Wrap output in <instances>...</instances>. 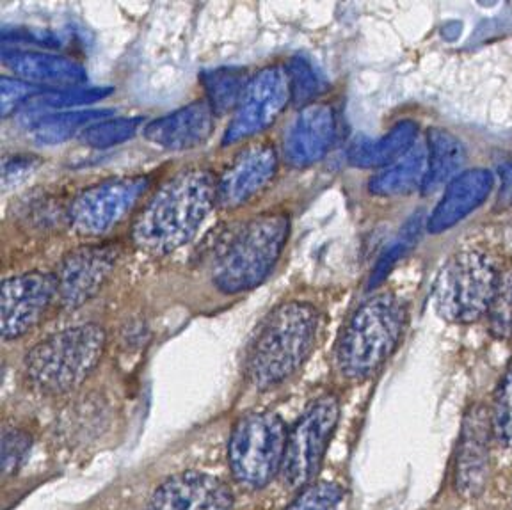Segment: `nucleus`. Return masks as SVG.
Instances as JSON below:
<instances>
[{
    "instance_id": "5701e85b",
    "label": "nucleus",
    "mask_w": 512,
    "mask_h": 510,
    "mask_svg": "<svg viewBox=\"0 0 512 510\" xmlns=\"http://www.w3.org/2000/svg\"><path fill=\"white\" fill-rule=\"evenodd\" d=\"M107 118H111L109 109H73L45 114L29 127L31 137L36 143L41 146H56L80 136L86 128Z\"/></svg>"
},
{
    "instance_id": "0eeeda50",
    "label": "nucleus",
    "mask_w": 512,
    "mask_h": 510,
    "mask_svg": "<svg viewBox=\"0 0 512 510\" xmlns=\"http://www.w3.org/2000/svg\"><path fill=\"white\" fill-rule=\"evenodd\" d=\"M288 431L280 416L260 411L239 418L228 443V466L240 487L260 491L280 477Z\"/></svg>"
},
{
    "instance_id": "a211bd4d",
    "label": "nucleus",
    "mask_w": 512,
    "mask_h": 510,
    "mask_svg": "<svg viewBox=\"0 0 512 510\" xmlns=\"http://www.w3.org/2000/svg\"><path fill=\"white\" fill-rule=\"evenodd\" d=\"M495 178L488 169L475 168L463 171L445 187V192L427 219V230L443 233L472 216L473 212L488 200L493 191Z\"/></svg>"
},
{
    "instance_id": "b1692460",
    "label": "nucleus",
    "mask_w": 512,
    "mask_h": 510,
    "mask_svg": "<svg viewBox=\"0 0 512 510\" xmlns=\"http://www.w3.org/2000/svg\"><path fill=\"white\" fill-rule=\"evenodd\" d=\"M112 93V88H96V86H77V88L52 89L31 98L22 107V120L27 127L41 116L52 112L73 111L75 107H89Z\"/></svg>"
},
{
    "instance_id": "2f4dec72",
    "label": "nucleus",
    "mask_w": 512,
    "mask_h": 510,
    "mask_svg": "<svg viewBox=\"0 0 512 510\" xmlns=\"http://www.w3.org/2000/svg\"><path fill=\"white\" fill-rule=\"evenodd\" d=\"M36 95H40L38 86H32L29 82L16 77H2L0 80L2 118H8L11 114L22 111V107Z\"/></svg>"
},
{
    "instance_id": "7ed1b4c3",
    "label": "nucleus",
    "mask_w": 512,
    "mask_h": 510,
    "mask_svg": "<svg viewBox=\"0 0 512 510\" xmlns=\"http://www.w3.org/2000/svg\"><path fill=\"white\" fill-rule=\"evenodd\" d=\"M319 326V311L312 304H280L265 320L249 352V384L267 391L290 379L315 349Z\"/></svg>"
},
{
    "instance_id": "9d476101",
    "label": "nucleus",
    "mask_w": 512,
    "mask_h": 510,
    "mask_svg": "<svg viewBox=\"0 0 512 510\" xmlns=\"http://www.w3.org/2000/svg\"><path fill=\"white\" fill-rule=\"evenodd\" d=\"M292 100L287 68L267 66L249 80L223 136L224 146L262 134L280 118Z\"/></svg>"
},
{
    "instance_id": "2eb2a0df",
    "label": "nucleus",
    "mask_w": 512,
    "mask_h": 510,
    "mask_svg": "<svg viewBox=\"0 0 512 510\" xmlns=\"http://www.w3.org/2000/svg\"><path fill=\"white\" fill-rule=\"evenodd\" d=\"M144 510H233V493L214 475L184 471L164 480Z\"/></svg>"
},
{
    "instance_id": "72a5a7b5",
    "label": "nucleus",
    "mask_w": 512,
    "mask_h": 510,
    "mask_svg": "<svg viewBox=\"0 0 512 510\" xmlns=\"http://www.w3.org/2000/svg\"><path fill=\"white\" fill-rule=\"evenodd\" d=\"M40 166V160L32 155H15L8 157L2 164V185L4 189H11L22 184L34 169Z\"/></svg>"
},
{
    "instance_id": "f8f14e48",
    "label": "nucleus",
    "mask_w": 512,
    "mask_h": 510,
    "mask_svg": "<svg viewBox=\"0 0 512 510\" xmlns=\"http://www.w3.org/2000/svg\"><path fill=\"white\" fill-rule=\"evenodd\" d=\"M493 439L488 407H470L461 425L454 464V486L464 500H477L488 487Z\"/></svg>"
},
{
    "instance_id": "c756f323",
    "label": "nucleus",
    "mask_w": 512,
    "mask_h": 510,
    "mask_svg": "<svg viewBox=\"0 0 512 510\" xmlns=\"http://www.w3.org/2000/svg\"><path fill=\"white\" fill-rule=\"evenodd\" d=\"M486 319L491 336L512 340V267L502 272Z\"/></svg>"
},
{
    "instance_id": "39448f33",
    "label": "nucleus",
    "mask_w": 512,
    "mask_h": 510,
    "mask_svg": "<svg viewBox=\"0 0 512 510\" xmlns=\"http://www.w3.org/2000/svg\"><path fill=\"white\" fill-rule=\"evenodd\" d=\"M107 336L98 324L57 331L36 343L24 359V377L32 390L59 397L77 390L104 356Z\"/></svg>"
},
{
    "instance_id": "cd10ccee",
    "label": "nucleus",
    "mask_w": 512,
    "mask_h": 510,
    "mask_svg": "<svg viewBox=\"0 0 512 510\" xmlns=\"http://www.w3.org/2000/svg\"><path fill=\"white\" fill-rule=\"evenodd\" d=\"M422 217H411L408 223L404 224L402 232L393 239L392 244L384 249L383 255L379 256L376 267L370 276V287L374 288L384 281V278L393 271V267L408 255L409 249L413 248L416 244V239L420 237V230H422Z\"/></svg>"
},
{
    "instance_id": "1a4fd4ad",
    "label": "nucleus",
    "mask_w": 512,
    "mask_h": 510,
    "mask_svg": "<svg viewBox=\"0 0 512 510\" xmlns=\"http://www.w3.org/2000/svg\"><path fill=\"white\" fill-rule=\"evenodd\" d=\"M150 176H118L91 185L66 208V221L80 237H102L137 207L150 189Z\"/></svg>"
},
{
    "instance_id": "c85d7f7f",
    "label": "nucleus",
    "mask_w": 512,
    "mask_h": 510,
    "mask_svg": "<svg viewBox=\"0 0 512 510\" xmlns=\"http://www.w3.org/2000/svg\"><path fill=\"white\" fill-rule=\"evenodd\" d=\"M489 413L496 441L512 450V359L498 383Z\"/></svg>"
},
{
    "instance_id": "f3484780",
    "label": "nucleus",
    "mask_w": 512,
    "mask_h": 510,
    "mask_svg": "<svg viewBox=\"0 0 512 510\" xmlns=\"http://www.w3.org/2000/svg\"><path fill=\"white\" fill-rule=\"evenodd\" d=\"M214 125L216 114L207 100H198L148 123L143 136L148 143L162 150L187 152L207 143L208 137L214 132Z\"/></svg>"
},
{
    "instance_id": "4be33fe9",
    "label": "nucleus",
    "mask_w": 512,
    "mask_h": 510,
    "mask_svg": "<svg viewBox=\"0 0 512 510\" xmlns=\"http://www.w3.org/2000/svg\"><path fill=\"white\" fill-rule=\"evenodd\" d=\"M427 178L422 191L434 192L447 187L456 176L461 175L464 164V148L454 134L443 128H431L427 134Z\"/></svg>"
},
{
    "instance_id": "4468645a",
    "label": "nucleus",
    "mask_w": 512,
    "mask_h": 510,
    "mask_svg": "<svg viewBox=\"0 0 512 510\" xmlns=\"http://www.w3.org/2000/svg\"><path fill=\"white\" fill-rule=\"evenodd\" d=\"M278 173V153L271 144H251L217 178V207H242L264 191Z\"/></svg>"
},
{
    "instance_id": "20e7f679",
    "label": "nucleus",
    "mask_w": 512,
    "mask_h": 510,
    "mask_svg": "<svg viewBox=\"0 0 512 510\" xmlns=\"http://www.w3.org/2000/svg\"><path fill=\"white\" fill-rule=\"evenodd\" d=\"M290 219L265 212L249 219L224 242L212 262V283L226 295L260 287L271 276L287 246Z\"/></svg>"
},
{
    "instance_id": "9b49d317",
    "label": "nucleus",
    "mask_w": 512,
    "mask_h": 510,
    "mask_svg": "<svg viewBox=\"0 0 512 510\" xmlns=\"http://www.w3.org/2000/svg\"><path fill=\"white\" fill-rule=\"evenodd\" d=\"M57 297L54 274L32 271L4 279L0 292V331L6 342L18 340L40 324Z\"/></svg>"
},
{
    "instance_id": "f03ea898",
    "label": "nucleus",
    "mask_w": 512,
    "mask_h": 510,
    "mask_svg": "<svg viewBox=\"0 0 512 510\" xmlns=\"http://www.w3.org/2000/svg\"><path fill=\"white\" fill-rule=\"evenodd\" d=\"M408 326V306L392 292L372 295L347 320L335 349L345 381L361 383L383 368L397 351Z\"/></svg>"
},
{
    "instance_id": "a878e982",
    "label": "nucleus",
    "mask_w": 512,
    "mask_h": 510,
    "mask_svg": "<svg viewBox=\"0 0 512 510\" xmlns=\"http://www.w3.org/2000/svg\"><path fill=\"white\" fill-rule=\"evenodd\" d=\"M287 73L292 102L296 105L308 107L315 104L313 100L319 98L328 88V82L322 77V73L306 57H292L288 61Z\"/></svg>"
},
{
    "instance_id": "393cba45",
    "label": "nucleus",
    "mask_w": 512,
    "mask_h": 510,
    "mask_svg": "<svg viewBox=\"0 0 512 510\" xmlns=\"http://www.w3.org/2000/svg\"><path fill=\"white\" fill-rule=\"evenodd\" d=\"M200 79L210 109L216 116H223L226 112H235L251 77L246 68L217 66L201 73Z\"/></svg>"
},
{
    "instance_id": "bb28decb",
    "label": "nucleus",
    "mask_w": 512,
    "mask_h": 510,
    "mask_svg": "<svg viewBox=\"0 0 512 510\" xmlns=\"http://www.w3.org/2000/svg\"><path fill=\"white\" fill-rule=\"evenodd\" d=\"M141 123V118H107L86 128L79 136L80 143L95 150L112 148L136 136Z\"/></svg>"
},
{
    "instance_id": "f704fd0d",
    "label": "nucleus",
    "mask_w": 512,
    "mask_h": 510,
    "mask_svg": "<svg viewBox=\"0 0 512 510\" xmlns=\"http://www.w3.org/2000/svg\"><path fill=\"white\" fill-rule=\"evenodd\" d=\"M500 200L504 205H512V162L502 166V191Z\"/></svg>"
},
{
    "instance_id": "473e14b6",
    "label": "nucleus",
    "mask_w": 512,
    "mask_h": 510,
    "mask_svg": "<svg viewBox=\"0 0 512 510\" xmlns=\"http://www.w3.org/2000/svg\"><path fill=\"white\" fill-rule=\"evenodd\" d=\"M31 448V438L24 431L6 429L2 434V471L11 477L20 464L24 463Z\"/></svg>"
},
{
    "instance_id": "412c9836",
    "label": "nucleus",
    "mask_w": 512,
    "mask_h": 510,
    "mask_svg": "<svg viewBox=\"0 0 512 510\" xmlns=\"http://www.w3.org/2000/svg\"><path fill=\"white\" fill-rule=\"evenodd\" d=\"M427 169V144L416 143L404 157L377 171L368 180V191L383 198L406 196L416 189H424Z\"/></svg>"
},
{
    "instance_id": "aec40b11",
    "label": "nucleus",
    "mask_w": 512,
    "mask_h": 510,
    "mask_svg": "<svg viewBox=\"0 0 512 510\" xmlns=\"http://www.w3.org/2000/svg\"><path fill=\"white\" fill-rule=\"evenodd\" d=\"M418 127L413 121H400L376 139H360L347 153L349 164L360 169L388 168L415 146Z\"/></svg>"
},
{
    "instance_id": "ddd939ff",
    "label": "nucleus",
    "mask_w": 512,
    "mask_h": 510,
    "mask_svg": "<svg viewBox=\"0 0 512 510\" xmlns=\"http://www.w3.org/2000/svg\"><path fill=\"white\" fill-rule=\"evenodd\" d=\"M120 251L114 246H82L63 256L57 265V299L66 310L89 303L105 287L116 269Z\"/></svg>"
},
{
    "instance_id": "423d86ee",
    "label": "nucleus",
    "mask_w": 512,
    "mask_h": 510,
    "mask_svg": "<svg viewBox=\"0 0 512 510\" xmlns=\"http://www.w3.org/2000/svg\"><path fill=\"white\" fill-rule=\"evenodd\" d=\"M502 271L480 249L459 251L438 272L432 288L434 308L450 324H473L488 315Z\"/></svg>"
},
{
    "instance_id": "6ab92c4d",
    "label": "nucleus",
    "mask_w": 512,
    "mask_h": 510,
    "mask_svg": "<svg viewBox=\"0 0 512 510\" xmlns=\"http://www.w3.org/2000/svg\"><path fill=\"white\" fill-rule=\"evenodd\" d=\"M4 64L13 72L16 79L25 80L38 88H77L88 80V72L79 61L48 52L6 50Z\"/></svg>"
},
{
    "instance_id": "6e6552de",
    "label": "nucleus",
    "mask_w": 512,
    "mask_h": 510,
    "mask_svg": "<svg viewBox=\"0 0 512 510\" xmlns=\"http://www.w3.org/2000/svg\"><path fill=\"white\" fill-rule=\"evenodd\" d=\"M340 422V400L333 393L320 395L306 407L288 431L280 479L290 491L315 482Z\"/></svg>"
},
{
    "instance_id": "7c9ffc66",
    "label": "nucleus",
    "mask_w": 512,
    "mask_h": 510,
    "mask_svg": "<svg viewBox=\"0 0 512 510\" xmlns=\"http://www.w3.org/2000/svg\"><path fill=\"white\" fill-rule=\"evenodd\" d=\"M342 498V487L320 480L301 489L285 510H340Z\"/></svg>"
},
{
    "instance_id": "dca6fc26",
    "label": "nucleus",
    "mask_w": 512,
    "mask_h": 510,
    "mask_svg": "<svg viewBox=\"0 0 512 510\" xmlns=\"http://www.w3.org/2000/svg\"><path fill=\"white\" fill-rule=\"evenodd\" d=\"M336 112L329 104L303 107L288 127L283 157L288 166L306 169L328 155L336 139Z\"/></svg>"
},
{
    "instance_id": "f257e3e1",
    "label": "nucleus",
    "mask_w": 512,
    "mask_h": 510,
    "mask_svg": "<svg viewBox=\"0 0 512 510\" xmlns=\"http://www.w3.org/2000/svg\"><path fill=\"white\" fill-rule=\"evenodd\" d=\"M214 175L185 169L169 178L137 214L130 239L146 255L164 256L187 246L216 207Z\"/></svg>"
}]
</instances>
